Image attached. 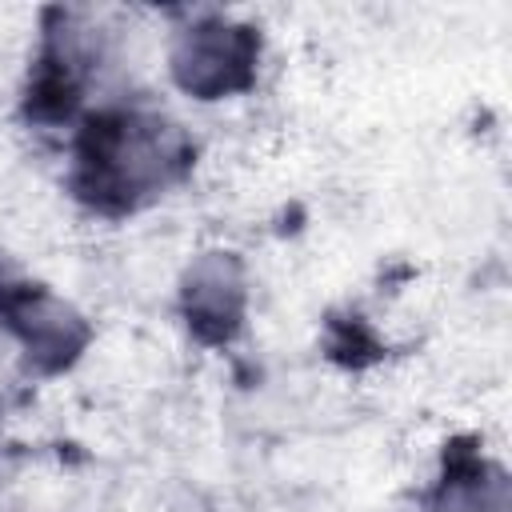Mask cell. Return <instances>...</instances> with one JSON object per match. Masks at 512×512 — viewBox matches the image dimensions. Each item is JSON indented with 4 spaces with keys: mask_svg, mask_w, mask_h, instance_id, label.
<instances>
[{
    "mask_svg": "<svg viewBox=\"0 0 512 512\" xmlns=\"http://www.w3.org/2000/svg\"><path fill=\"white\" fill-rule=\"evenodd\" d=\"M244 40L236 36V28H200L196 36H188L180 60V76L188 88H228L244 64Z\"/></svg>",
    "mask_w": 512,
    "mask_h": 512,
    "instance_id": "obj_1",
    "label": "cell"
}]
</instances>
